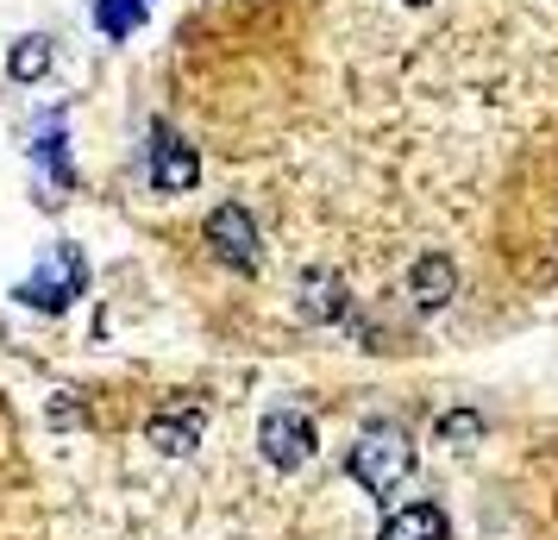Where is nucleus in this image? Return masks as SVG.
I'll use <instances>...</instances> for the list:
<instances>
[{"label":"nucleus","mask_w":558,"mask_h":540,"mask_svg":"<svg viewBox=\"0 0 558 540\" xmlns=\"http://www.w3.org/2000/svg\"><path fill=\"white\" fill-rule=\"evenodd\" d=\"M345 465H352V478L371 490V496H389V490L414 471V440H408L402 421H371V428L352 440V459Z\"/></svg>","instance_id":"nucleus-1"},{"label":"nucleus","mask_w":558,"mask_h":540,"mask_svg":"<svg viewBox=\"0 0 558 540\" xmlns=\"http://www.w3.org/2000/svg\"><path fill=\"white\" fill-rule=\"evenodd\" d=\"M82 284H88V264H82V252H76V245H57V252L45 257L26 284L13 289V296H20V302H32V309H45V314H63L82 296Z\"/></svg>","instance_id":"nucleus-2"},{"label":"nucleus","mask_w":558,"mask_h":540,"mask_svg":"<svg viewBox=\"0 0 558 540\" xmlns=\"http://www.w3.org/2000/svg\"><path fill=\"white\" fill-rule=\"evenodd\" d=\"M257 446H264V459L277 471H295V465L314 459V421L302 409H270L257 421Z\"/></svg>","instance_id":"nucleus-3"},{"label":"nucleus","mask_w":558,"mask_h":540,"mask_svg":"<svg viewBox=\"0 0 558 540\" xmlns=\"http://www.w3.org/2000/svg\"><path fill=\"white\" fill-rule=\"evenodd\" d=\"M202 239H207V252L220 257V264H232V271H245L252 277L257 271V227H252V214L245 207H214L207 214V227H202Z\"/></svg>","instance_id":"nucleus-4"},{"label":"nucleus","mask_w":558,"mask_h":540,"mask_svg":"<svg viewBox=\"0 0 558 540\" xmlns=\"http://www.w3.org/2000/svg\"><path fill=\"white\" fill-rule=\"evenodd\" d=\"M151 182L163 195H182V189H195L202 182V157L189 139H177L170 127H151Z\"/></svg>","instance_id":"nucleus-5"},{"label":"nucleus","mask_w":558,"mask_h":540,"mask_svg":"<svg viewBox=\"0 0 558 540\" xmlns=\"http://www.w3.org/2000/svg\"><path fill=\"white\" fill-rule=\"evenodd\" d=\"M145 434H151L157 453L182 459V453H195V440H202V409H163V415L145 421Z\"/></svg>","instance_id":"nucleus-6"},{"label":"nucleus","mask_w":558,"mask_h":540,"mask_svg":"<svg viewBox=\"0 0 558 540\" xmlns=\"http://www.w3.org/2000/svg\"><path fill=\"white\" fill-rule=\"evenodd\" d=\"M295 302H302L307 321H339V314H345V284L332 277L327 264H314V271H302V289H295Z\"/></svg>","instance_id":"nucleus-7"},{"label":"nucleus","mask_w":558,"mask_h":540,"mask_svg":"<svg viewBox=\"0 0 558 540\" xmlns=\"http://www.w3.org/2000/svg\"><path fill=\"white\" fill-rule=\"evenodd\" d=\"M408 289H414V309H446L452 289H458L452 257H421V264L408 271Z\"/></svg>","instance_id":"nucleus-8"},{"label":"nucleus","mask_w":558,"mask_h":540,"mask_svg":"<svg viewBox=\"0 0 558 540\" xmlns=\"http://www.w3.org/2000/svg\"><path fill=\"white\" fill-rule=\"evenodd\" d=\"M377 540H446V509L439 503H402L383 521Z\"/></svg>","instance_id":"nucleus-9"},{"label":"nucleus","mask_w":558,"mask_h":540,"mask_svg":"<svg viewBox=\"0 0 558 540\" xmlns=\"http://www.w3.org/2000/svg\"><path fill=\"white\" fill-rule=\"evenodd\" d=\"M32 157H38V170H45L57 189H70V182H76V170H70V145H63V113H51V120H45L38 145H32Z\"/></svg>","instance_id":"nucleus-10"},{"label":"nucleus","mask_w":558,"mask_h":540,"mask_svg":"<svg viewBox=\"0 0 558 540\" xmlns=\"http://www.w3.org/2000/svg\"><path fill=\"white\" fill-rule=\"evenodd\" d=\"M45 70H51V38H45V32L20 38V45H13V57H7V76H13V82H38Z\"/></svg>","instance_id":"nucleus-11"},{"label":"nucleus","mask_w":558,"mask_h":540,"mask_svg":"<svg viewBox=\"0 0 558 540\" xmlns=\"http://www.w3.org/2000/svg\"><path fill=\"white\" fill-rule=\"evenodd\" d=\"M95 26L107 38H126L132 26H145V0H95Z\"/></svg>","instance_id":"nucleus-12"},{"label":"nucleus","mask_w":558,"mask_h":540,"mask_svg":"<svg viewBox=\"0 0 558 540\" xmlns=\"http://www.w3.org/2000/svg\"><path fill=\"white\" fill-rule=\"evenodd\" d=\"M402 7H433V0H402Z\"/></svg>","instance_id":"nucleus-13"}]
</instances>
